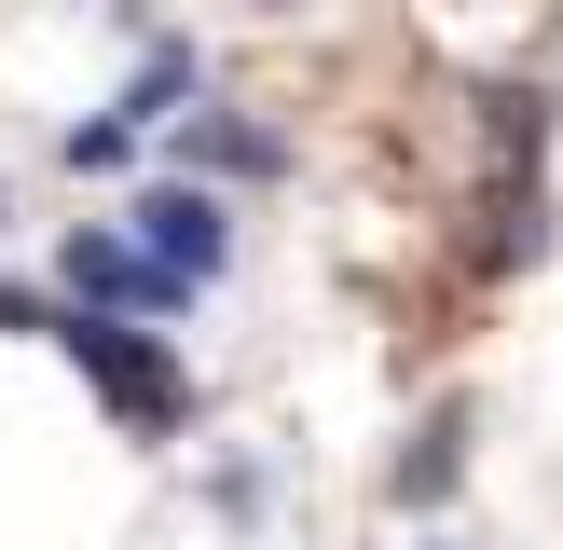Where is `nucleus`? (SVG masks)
Masks as SVG:
<instances>
[{
    "mask_svg": "<svg viewBox=\"0 0 563 550\" xmlns=\"http://www.w3.org/2000/svg\"><path fill=\"white\" fill-rule=\"evenodd\" d=\"M55 344H69V372L97 385V399L124 413L137 440H152V427H179V358H165L152 330H124V317H55Z\"/></svg>",
    "mask_w": 563,
    "mask_h": 550,
    "instance_id": "1",
    "label": "nucleus"
},
{
    "mask_svg": "<svg viewBox=\"0 0 563 550\" xmlns=\"http://www.w3.org/2000/svg\"><path fill=\"white\" fill-rule=\"evenodd\" d=\"M124 248L165 275V289H207V275L234 262V207H220L207 179H165V193H137V234Z\"/></svg>",
    "mask_w": 563,
    "mask_h": 550,
    "instance_id": "2",
    "label": "nucleus"
},
{
    "mask_svg": "<svg viewBox=\"0 0 563 550\" xmlns=\"http://www.w3.org/2000/svg\"><path fill=\"white\" fill-rule=\"evenodd\" d=\"M179 302H192V289H165L110 220H82V234H69V317H124V330H137V317H179Z\"/></svg>",
    "mask_w": 563,
    "mask_h": 550,
    "instance_id": "3",
    "label": "nucleus"
},
{
    "mask_svg": "<svg viewBox=\"0 0 563 550\" xmlns=\"http://www.w3.org/2000/svg\"><path fill=\"white\" fill-rule=\"evenodd\" d=\"M179 152H192V165H220V179H275V165H289V152H275V124H234V110L179 124Z\"/></svg>",
    "mask_w": 563,
    "mask_h": 550,
    "instance_id": "4",
    "label": "nucleus"
},
{
    "mask_svg": "<svg viewBox=\"0 0 563 550\" xmlns=\"http://www.w3.org/2000/svg\"><path fill=\"white\" fill-rule=\"evenodd\" d=\"M454 468H467V413H427V440L399 454V495H412V509H440V495H454Z\"/></svg>",
    "mask_w": 563,
    "mask_h": 550,
    "instance_id": "5",
    "label": "nucleus"
},
{
    "mask_svg": "<svg viewBox=\"0 0 563 550\" xmlns=\"http://www.w3.org/2000/svg\"><path fill=\"white\" fill-rule=\"evenodd\" d=\"M179 97H192V42H152V55H137V82H124V124H165Z\"/></svg>",
    "mask_w": 563,
    "mask_h": 550,
    "instance_id": "6",
    "label": "nucleus"
},
{
    "mask_svg": "<svg viewBox=\"0 0 563 550\" xmlns=\"http://www.w3.org/2000/svg\"><path fill=\"white\" fill-rule=\"evenodd\" d=\"M124 152H137V124H124V110H97V124H69V165H82V179H110Z\"/></svg>",
    "mask_w": 563,
    "mask_h": 550,
    "instance_id": "7",
    "label": "nucleus"
}]
</instances>
